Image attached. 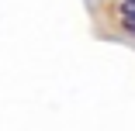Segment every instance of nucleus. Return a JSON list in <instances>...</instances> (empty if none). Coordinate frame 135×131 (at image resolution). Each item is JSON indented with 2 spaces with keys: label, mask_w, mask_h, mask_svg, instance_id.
Returning a JSON list of instances; mask_svg holds the SVG:
<instances>
[{
  "label": "nucleus",
  "mask_w": 135,
  "mask_h": 131,
  "mask_svg": "<svg viewBox=\"0 0 135 131\" xmlns=\"http://www.w3.org/2000/svg\"><path fill=\"white\" fill-rule=\"evenodd\" d=\"M121 28H125L132 38H135V17H121Z\"/></svg>",
  "instance_id": "f257e3e1"
}]
</instances>
